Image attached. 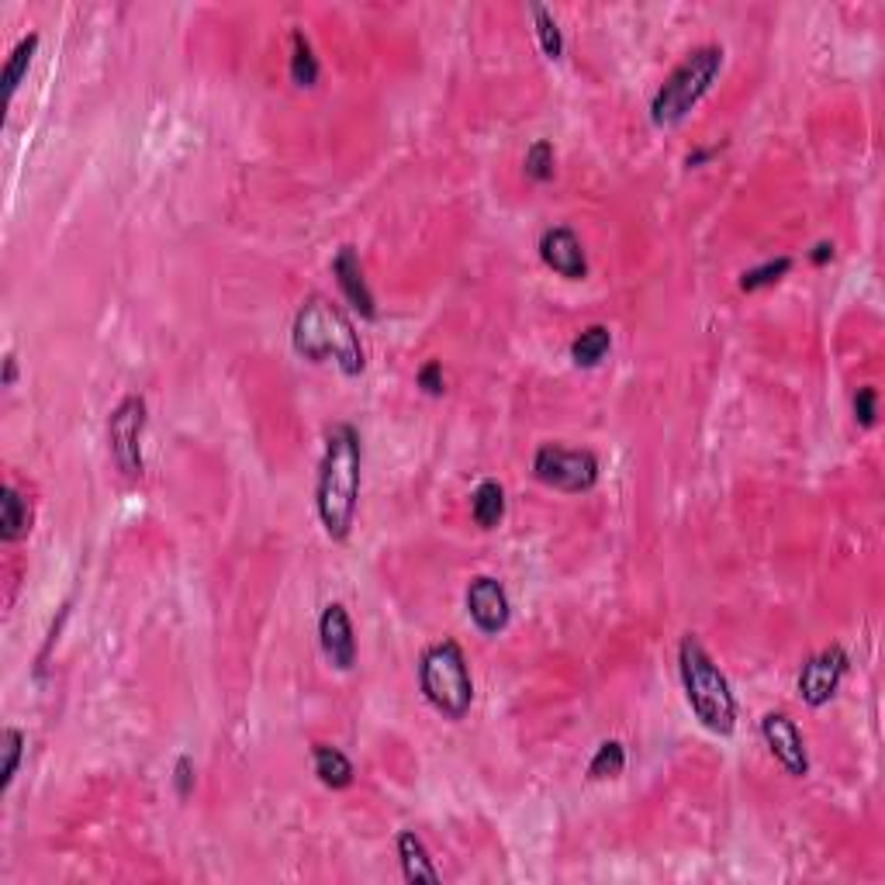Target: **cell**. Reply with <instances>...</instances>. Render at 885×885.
<instances>
[{
	"instance_id": "obj_1",
	"label": "cell",
	"mask_w": 885,
	"mask_h": 885,
	"mask_svg": "<svg viewBox=\"0 0 885 885\" xmlns=\"http://www.w3.org/2000/svg\"><path fill=\"white\" fill-rule=\"evenodd\" d=\"M360 481H363V442L350 423H335L326 433V450L319 460L316 481V509L319 523L329 540L343 543L353 533L356 505H360Z\"/></svg>"
},
{
	"instance_id": "obj_2",
	"label": "cell",
	"mask_w": 885,
	"mask_h": 885,
	"mask_svg": "<svg viewBox=\"0 0 885 885\" xmlns=\"http://www.w3.org/2000/svg\"><path fill=\"white\" fill-rule=\"evenodd\" d=\"M291 346L308 363L332 360L346 377H360L363 367H367L360 335H356L353 322L346 319V311L322 295H311L298 308L295 326H291Z\"/></svg>"
},
{
	"instance_id": "obj_3",
	"label": "cell",
	"mask_w": 885,
	"mask_h": 885,
	"mask_svg": "<svg viewBox=\"0 0 885 885\" xmlns=\"http://www.w3.org/2000/svg\"><path fill=\"white\" fill-rule=\"evenodd\" d=\"M679 674L685 702L695 713V719L706 726L716 737H734L737 731V699L734 689L726 682V674L713 661V654L702 647L699 637H682L679 643Z\"/></svg>"
},
{
	"instance_id": "obj_4",
	"label": "cell",
	"mask_w": 885,
	"mask_h": 885,
	"mask_svg": "<svg viewBox=\"0 0 885 885\" xmlns=\"http://www.w3.org/2000/svg\"><path fill=\"white\" fill-rule=\"evenodd\" d=\"M723 60H726L723 45L692 49L689 56L664 76V84L658 87L654 100H650V121H654V128L682 125L692 115L695 104L713 90L716 76L723 73Z\"/></svg>"
},
{
	"instance_id": "obj_5",
	"label": "cell",
	"mask_w": 885,
	"mask_h": 885,
	"mask_svg": "<svg viewBox=\"0 0 885 885\" xmlns=\"http://www.w3.org/2000/svg\"><path fill=\"white\" fill-rule=\"evenodd\" d=\"M419 689L439 716L457 723L471 713L475 679L463 647L457 640H439L426 647V654L419 658Z\"/></svg>"
},
{
	"instance_id": "obj_6",
	"label": "cell",
	"mask_w": 885,
	"mask_h": 885,
	"mask_svg": "<svg viewBox=\"0 0 885 885\" xmlns=\"http://www.w3.org/2000/svg\"><path fill=\"white\" fill-rule=\"evenodd\" d=\"M598 457L591 450H567L557 442H543L533 454V478L554 491L582 494L598 484Z\"/></svg>"
},
{
	"instance_id": "obj_7",
	"label": "cell",
	"mask_w": 885,
	"mask_h": 885,
	"mask_svg": "<svg viewBox=\"0 0 885 885\" xmlns=\"http://www.w3.org/2000/svg\"><path fill=\"white\" fill-rule=\"evenodd\" d=\"M146 423H149V408H146V398L139 395L121 398L115 412L108 415V447L125 478H142L146 471V460H142Z\"/></svg>"
},
{
	"instance_id": "obj_8",
	"label": "cell",
	"mask_w": 885,
	"mask_h": 885,
	"mask_svg": "<svg viewBox=\"0 0 885 885\" xmlns=\"http://www.w3.org/2000/svg\"><path fill=\"white\" fill-rule=\"evenodd\" d=\"M847 664H851V658H847L844 647H838V643L823 647L820 654H813L799 671V699L813 710L827 706V702L838 695L844 674H847Z\"/></svg>"
},
{
	"instance_id": "obj_9",
	"label": "cell",
	"mask_w": 885,
	"mask_h": 885,
	"mask_svg": "<svg viewBox=\"0 0 885 885\" xmlns=\"http://www.w3.org/2000/svg\"><path fill=\"white\" fill-rule=\"evenodd\" d=\"M463 603H467V616H471V622L484 637H499L509 627L512 603H509V591L499 578H491V575L471 578Z\"/></svg>"
},
{
	"instance_id": "obj_10",
	"label": "cell",
	"mask_w": 885,
	"mask_h": 885,
	"mask_svg": "<svg viewBox=\"0 0 885 885\" xmlns=\"http://www.w3.org/2000/svg\"><path fill=\"white\" fill-rule=\"evenodd\" d=\"M761 737H765L768 750L775 754V761L782 765L792 778L810 775V754H806V740L799 734L796 719H789L786 713L761 716Z\"/></svg>"
},
{
	"instance_id": "obj_11",
	"label": "cell",
	"mask_w": 885,
	"mask_h": 885,
	"mask_svg": "<svg viewBox=\"0 0 885 885\" xmlns=\"http://www.w3.org/2000/svg\"><path fill=\"white\" fill-rule=\"evenodd\" d=\"M540 259L564 280H585L588 277V253L575 228L554 225L540 236Z\"/></svg>"
},
{
	"instance_id": "obj_12",
	"label": "cell",
	"mask_w": 885,
	"mask_h": 885,
	"mask_svg": "<svg viewBox=\"0 0 885 885\" xmlns=\"http://www.w3.org/2000/svg\"><path fill=\"white\" fill-rule=\"evenodd\" d=\"M322 654L335 671H353L356 664V630L343 603H329L319 616Z\"/></svg>"
},
{
	"instance_id": "obj_13",
	"label": "cell",
	"mask_w": 885,
	"mask_h": 885,
	"mask_svg": "<svg viewBox=\"0 0 885 885\" xmlns=\"http://www.w3.org/2000/svg\"><path fill=\"white\" fill-rule=\"evenodd\" d=\"M332 277L340 284L343 298L360 311V319H377V301H374V291L367 284V274H363V264H360V253L353 246H343L332 259Z\"/></svg>"
},
{
	"instance_id": "obj_14",
	"label": "cell",
	"mask_w": 885,
	"mask_h": 885,
	"mask_svg": "<svg viewBox=\"0 0 885 885\" xmlns=\"http://www.w3.org/2000/svg\"><path fill=\"white\" fill-rule=\"evenodd\" d=\"M32 533V502L14 484H4L0 491V540L21 543Z\"/></svg>"
},
{
	"instance_id": "obj_15",
	"label": "cell",
	"mask_w": 885,
	"mask_h": 885,
	"mask_svg": "<svg viewBox=\"0 0 885 885\" xmlns=\"http://www.w3.org/2000/svg\"><path fill=\"white\" fill-rule=\"evenodd\" d=\"M311 765H316V775H319V782L326 789H350L353 786V761L346 758V754L340 747H332V744H311Z\"/></svg>"
},
{
	"instance_id": "obj_16",
	"label": "cell",
	"mask_w": 885,
	"mask_h": 885,
	"mask_svg": "<svg viewBox=\"0 0 885 885\" xmlns=\"http://www.w3.org/2000/svg\"><path fill=\"white\" fill-rule=\"evenodd\" d=\"M398 862H402V875L405 882H439V872L429 857V847L423 844V838L415 830H402L398 834Z\"/></svg>"
},
{
	"instance_id": "obj_17",
	"label": "cell",
	"mask_w": 885,
	"mask_h": 885,
	"mask_svg": "<svg viewBox=\"0 0 885 885\" xmlns=\"http://www.w3.org/2000/svg\"><path fill=\"white\" fill-rule=\"evenodd\" d=\"M471 519L481 530H499L502 526V519H505V488L494 478H484L471 491Z\"/></svg>"
},
{
	"instance_id": "obj_18",
	"label": "cell",
	"mask_w": 885,
	"mask_h": 885,
	"mask_svg": "<svg viewBox=\"0 0 885 885\" xmlns=\"http://www.w3.org/2000/svg\"><path fill=\"white\" fill-rule=\"evenodd\" d=\"M612 350V332L609 326H588L575 343H571V360H575V367L582 371H591L598 367Z\"/></svg>"
},
{
	"instance_id": "obj_19",
	"label": "cell",
	"mask_w": 885,
	"mask_h": 885,
	"mask_svg": "<svg viewBox=\"0 0 885 885\" xmlns=\"http://www.w3.org/2000/svg\"><path fill=\"white\" fill-rule=\"evenodd\" d=\"M291 81L298 87H316L319 84V56L305 32H291Z\"/></svg>"
},
{
	"instance_id": "obj_20",
	"label": "cell",
	"mask_w": 885,
	"mask_h": 885,
	"mask_svg": "<svg viewBox=\"0 0 885 885\" xmlns=\"http://www.w3.org/2000/svg\"><path fill=\"white\" fill-rule=\"evenodd\" d=\"M530 18H533V29H536V42L543 49L546 60H561L564 56V32L557 18L546 11L543 4H530Z\"/></svg>"
},
{
	"instance_id": "obj_21",
	"label": "cell",
	"mask_w": 885,
	"mask_h": 885,
	"mask_svg": "<svg viewBox=\"0 0 885 885\" xmlns=\"http://www.w3.org/2000/svg\"><path fill=\"white\" fill-rule=\"evenodd\" d=\"M622 768H627V747H622L619 740H606V744H598V750L591 754L588 778H591V782H606V778H619Z\"/></svg>"
},
{
	"instance_id": "obj_22",
	"label": "cell",
	"mask_w": 885,
	"mask_h": 885,
	"mask_svg": "<svg viewBox=\"0 0 885 885\" xmlns=\"http://www.w3.org/2000/svg\"><path fill=\"white\" fill-rule=\"evenodd\" d=\"M35 49H39V35H35V32H32V35H24V39L14 45L11 60H8V66H4V90H8V100L18 94V87H21L24 76H29V66H32V60H35Z\"/></svg>"
},
{
	"instance_id": "obj_23",
	"label": "cell",
	"mask_w": 885,
	"mask_h": 885,
	"mask_svg": "<svg viewBox=\"0 0 885 885\" xmlns=\"http://www.w3.org/2000/svg\"><path fill=\"white\" fill-rule=\"evenodd\" d=\"M789 270H792V256L765 259V264H758V267H750V270L740 274V291H761V288H771V284H778Z\"/></svg>"
},
{
	"instance_id": "obj_24",
	"label": "cell",
	"mask_w": 885,
	"mask_h": 885,
	"mask_svg": "<svg viewBox=\"0 0 885 885\" xmlns=\"http://www.w3.org/2000/svg\"><path fill=\"white\" fill-rule=\"evenodd\" d=\"M0 750H4V768H0V789H11L14 775L21 768V758H24V734L18 726H8L4 734H0Z\"/></svg>"
},
{
	"instance_id": "obj_25",
	"label": "cell",
	"mask_w": 885,
	"mask_h": 885,
	"mask_svg": "<svg viewBox=\"0 0 885 885\" xmlns=\"http://www.w3.org/2000/svg\"><path fill=\"white\" fill-rule=\"evenodd\" d=\"M523 170H526L530 180H536V184H546V180H554V146L546 142V139H536L526 149Z\"/></svg>"
},
{
	"instance_id": "obj_26",
	"label": "cell",
	"mask_w": 885,
	"mask_h": 885,
	"mask_svg": "<svg viewBox=\"0 0 885 885\" xmlns=\"http://www.w3.org/2000/svg\"><path fill=\"white\" fill-rule=\"evenodd\" d=\"M415 384H419L429 398H439L442 392H447V374H442V363L439 360L423 363L419 374H415Z\"/></svg>"
},
{
	"instance_id": "obj_27",
	"label": "cell",
	"mask_w": 885,
	"mask_h": 885,
	"mask_svg": "<svg viewBox=\"0 0 885 885\" xmlns=\"http://www.w3.org/2000/svg\"><path fill=\"white\" fill-rule=\"evenodd\" d=\"M854 419L862 423L865 429L875 426V419H878V392H875V387H857V395H854Z\"/></svg>"
},
{
	"instance_id": "obj_28",
	"label": "cell",
	"mask_w": 885,
	"mask_h": 885,
	"mask_svg": "<svg viewBox=\"0 0 885 885\" xmlns=\"http://www.w3.org/2000/svg\"><path fill=\"white\" fill-rule=\"evenodd\" d=\"M173 789L180 799H188L194 792V761L188 758V754L184 758H177V765H173Z\"/></svg>"
},
{
	"instance_id": "obj_29",
	"label": "cell",
	"mask_w": 885,
	"mask_h": 885,
	"mask_svg": "<svg viewBox=\"0 0 885 885\" xmlns=\"http://www.w3.org/2000/svg\"><path fill=\"white\" fill-rule=\"evenodd\" d=\"M830 259H834V243H817L813 253H810V264L823 267V264H830Z\"/></svg>"
},
{
	"instance_id": "obj_30",
	"label": "cell",
	"mask_w": 885,
	"mask_h": 885,
	"mask_svg": "<svg viewBox=\"0 0 885 885\" xmlns=\"http://www.w3.org/2000/svg\"><path fill=\"white\" fill-rule=\"evenodd\" d=\"M716 152H719V146H710V149H692V152L685 156V167H702V163H710Z\"/></svg>"
},
{
	"instance_id": "obj_31",
	"label": "cell",
	"mask_w": 885,
	"mask_h": 885,
	"mask_svg": "<svg viewBox=\"0 0 885 885\" xmlns=\"http://www.w3.org/2000/svg\"><path fill=\"white\" fill-rule=\"evenodd\" d=\"M14 381H18V356L8 353V356H4V377H0V384H4V387H14Z\"/></svg>"
}]
</instances>
